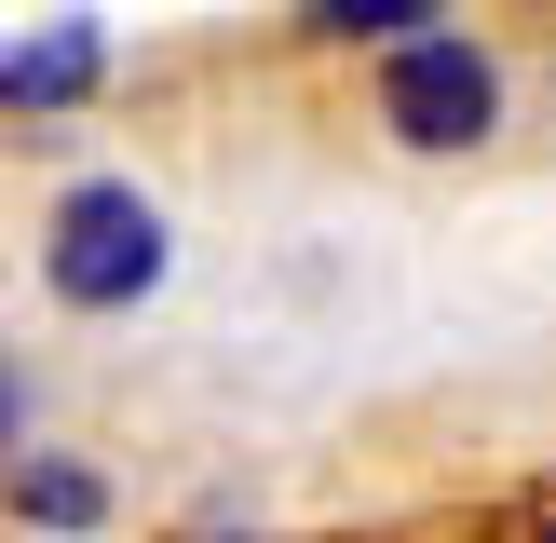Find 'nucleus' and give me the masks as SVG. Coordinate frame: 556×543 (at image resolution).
Here are the masks:
<instances>
[{
	"mask_svg": "<svg viewBox=\"0 0 556 543\" xmlns=\"http://www.w3.org/2000/svg\"><path fill=\"white\" fill-rule=\"evenodd\" d=\"M14 503L41 516V530H96V516H109V489L81 476V462H14Z\"/></svg>",
	"mask_w": 556,
	"mask_h": 543,
	"instance_id": "nucleus-4",
	"label": "nucleus"
},
{
	"mask_svg": "<svg viewBox=\"0 0 556 543\" xmlns=\"http://www.w3.org/2000/svg\"><path fill=\"white\" fill-rule=\"evenodd\" d=\"M380 109H394L407 150H476V136L503 123V68H489V41H462V27H421V41H394Z\"/></svg>",
	"mask_w": 556,
	"mask_h": 543,
	"instance_id": "nucleus-2",
	"label": "nucleus"
},
{
	"mask_svg": "<svg viewBox=\"0 0 556 543\" xmlns=\"http://www.w3.org/2000/svg\"><path fill=\"white\" fill-rule=\"evenodd\" d=\"M96 68H109V27L96 14H54L41 41L0 54V109H68V96H96Z\"/></svg>",
	"mask_w": 556,
	"mask_h": 543,
	"instance_id": "nucleus-3",
	"label": "nucleus"
},
{
	"mask_svg": "<svg viewBox=\"0 0 556 543\" xmlns=\"http://www.w3.org/2000/svg\"><path fill=\"white\" fill-rule=\"evenodd\" d=\"M313 27H340V41H421V27H448V14H421V0H326Z\"/></svg>",
	"mask_w": 556,
	"mask_h": 543,
	"instance_id": "nucleus-5",
	"label": "nucleus"
},
{
	"mask_svg": "<svg viewBox=\"0 0 556 543\" xmlns=\"http://www.w3.org/2000/svg\"><path fill=\"white\" fill-rule=\"evenodd\" d=\"M54 299H81V313H123V299L163 286V217L136 177H81L68 204H54V244H41Z\"/></svg>",
	"mask_w": 556,
	"mask_h": 543,
	"instance_id": "nucleus-1",
	"label": "nucleus"
},
{
	"mask_svg": "<svg viewBox=\"0 0 556 543\" xmlns=\"http://www.w3.org/2000/svg\"><path fill=\"white\" fill-rule=\"evenodd\" d=\"M543 543H556V530H543Z\"/></svg>",
	"mask_w": 556,
	"mask_h": 543,
	"instance_id": "nucleus-6",
	"label": "nucleus"
}]
</instances>
